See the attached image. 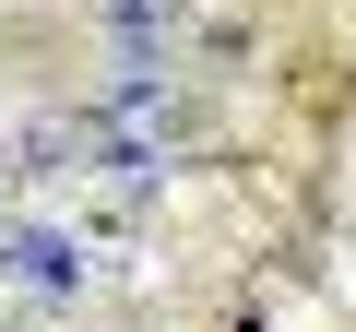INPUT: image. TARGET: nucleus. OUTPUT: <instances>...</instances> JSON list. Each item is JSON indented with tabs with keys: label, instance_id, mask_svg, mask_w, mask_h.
Segmentation results:
<instances>
[{
	"label": "nucleus",
	"instance_id": "2",
	"mask_svg": "<svg viewBox=\"0 0 356 332\" xmlns=\"http://www.w3.org/2000/svg\"><path fill=\"white\" fill-rule=\"evenodd\" d=\"M119 48H178V24H191V0H95Z\"/></svg>",
	"mask_w": 356,
	"mask_h": 332
},
{
	"label": "nucleus",
	"instance_id": "1",
	"mask_svg": "<svg viewBox=\"0 0 356 332\" xmlns=\"http://www.w3.org/2000/svg\"><path fill=\"white\" fill-rule=\"evenodd\" d=\"M0 285L24 308H83L95 297V238L83 226H36V214H0Z\"/></svg>",
	"mask_w": 356,
	"mask_h": 332
},
{
	"label": "nucleus",
	"instance_id": "3",
	"mask_svg": "<svg viewBox=\"0 0 356 332\" xmlns=\"http://www.w3.org/2000/svg\"><path fill=\"white\" fill-rule=\"evenodd\" d=\"M0 214H13V154H0Z\"/></svg>",
	"mask_w": 356,
	"mask_h": 332
}]
</instances>
